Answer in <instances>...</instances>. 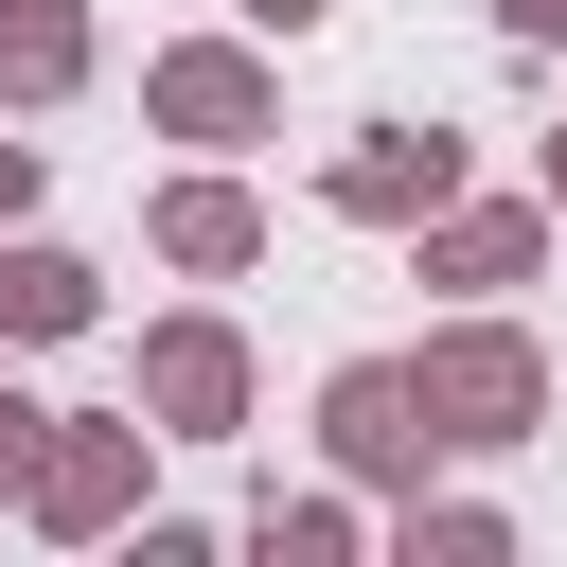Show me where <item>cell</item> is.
Segmentation results:
<instances>
[{
	"label": "cell",
	"mask_w": 567,
	"mask_h": 567,
	"mask_svg": "<svg viewBox=\"0 0 567 567\" xmlns=\"http://www.w3.org/2000/svg\"><path fill=\"white\" fill-rule=\"evenodd\" d=\"M142 478H159V425H142V408H53L18 514H35L53 549H106V532H142Z\"/></svg>",
	"instance_id": "cell-1"
},
{
	"label": "cell",
	"mask_w": 567,
	"mask_h": 567,
	"mask_svg": "<svg viewBox=\"0 0 567 567\" xmlns=\"http://www.w3.org/2000/svg\"><path fill=\"white\" fill-rule=\"evenodd\" d=\"M408 390H425V425H443V443H478V461L549 425V354H532V319H496V301H478V319H443V337L408 354Z\"/></svg>",
	"instance_id": "cell-2"
},
{
	"label": "cell",
	"mask_w": 567,
	"mask_h": 567,
	"mask_svg": "<svg viewBox=\"0 0 567 567\" xmlns=\"http://www.w3.org/2000/svg\"><path fill=\"white\" fill-rule=\"evenodd\" d=\"M142 124H159V142H213V159L266 142V124H284L266 35H159V53H142Z\"/></svg>",
	"instance_id": "cell-3"
},
{
	"label": "cell",
	"mask_w": 567,
	"mask_h": 567,
	"mask_svg": "<svg viewBox=\"0 0 567 567\" xmlns=\"http://www.w3.org/2000/svg\"><path fill=\"white\" fill-rule=\"evenodd\" d=\"M319 443H337V478H372V496H425V461H443L408 354H337V372H319Z\"/></svg>",
	"instance_id": "cell-4"
},
{
	"label": "cell",
	"mask_w": 567,
	"mask_h": 567,
	"mask_svg": "<svg viewBox=\"0 0 567 567\" xmlns=\"http://www.w3.org/2000/svg\"><path fill=\"white\" fill-rule=\"evenodd\" d=\"M142 425L159 443H230L248 425V337L195 301V319H142Z\"/></svg>",
	"instance_id": "cell-5"
},
{
	"label": "cell",
	"mask_w": 567,
	"mask_h": 567,
	"mask_svg": "<svg viewBox=\"0 0 567 567\" xmlns=\"http://www.w3.org/2000/svg\"><path fill=\"white\" fill-rule=\"evenodd\" d=\"M443 195H461V142L443 124H354L337 177H319V213H354V230H425Z\"/></svg>",
	"instance_id": "cell-6"
},
{
	"label": "cell",
	"mask_w": 567,
	"mask_h": 567,
	"mask_svg": "<svg viewBox=\"0 0 567 567\" xmlns=\"http://www.w3.org/2000/svg\"><path fill=\"white\" fill-rule=\"evenodd\" d=\"M142 248H159L177 284H248V266H266V195H248L230 159H195V177L142 195Z\"/></svg>",
	"instance_id": "cell-7"
},
{
	"label": "cell",
	"mask_w": 567,
	"mask_h": 567,
	"mask_svg": "<svg viewBox=\"0 0 567 567\" xmlns=\"http://www.w3.org/2000/svg\"><path fill=\"white\" fill-rule=\"evenodd\" d=\"M408 248H425V284H461V301H514V284L549 266V195H443Z\"/></svg>",
	"instance_id": "cell-8"
},
{
	"label": "cell",
	"mask_w": 567,
	"mask_h": 567,
	"mask_svg": "<svg viewBox=\"0 0 567 567\" xmlns=\"http://www.w3.org/2000/svg\"><path fill=\"white\" fill-rule=\"evenodd\" d=\"M89 319H106V284H89L71 248L0 230V354H53V337H89Z\"/></svg>",
	"instance_id": "cell-9"
},
{
	"label": "cell",
	"mask_w": 567,
	"mask_h": 567,
	"mask_svg": "<svg viewBox=\"0 0 567 567\" xmlns=\"http://www.w3.org/2000/svg\"><path fill=\"white\" fill-rule=\"evenodd\" d=\"M89 0H0V106H71L89 89Z\"/></svg>",
	"instance_id": "cell-10"
},
{
	"label": "cell",
	"mask_w": 567,
	"mask_h": 567,
	"mask_svg": "<svg viewBox=\"0 0 567 567\" xmlns=\"http://www.w3.org/2000/svg\"><path fill=\"white\" fill-rule=\"evenodd\" d=\"M248 549H266V567H354V549H372V514H354V496H284V478H266V496H248Z\"/></svg>",
	"instance_id": "cell-11"
},
{
	"label": "cell",
	"mask_w": 567,
	"mask_h": 567,
	"mask_svg": "<svg viewBox=\"0 0 567 567\" xmlns=\"http://www.w3.org/2000/svg\"><path fill=\"white\" fill-rule=\"evenodd\" d=\"M496 549H514L496 496H408V567H496Z\"/></svg>",
	"instance_id": "cell-12"
},
{
	"label": "cell",
	"mask_w": 567,
	"mask_h": 567,
	"mask_svg": "<svg viewBox=\"0 0 567 567\" xmlns=\"http://www.w3.org/2000/svg\"><path fill=\"white\" fill-rule=\"evenodd\" d=\"M35 425H53V408H35V390H0V514H18V478H35Z\"/></svg>",
	"instance_id": "cell-13"
},
{
	"label": "cell",
	"mask_w": 567,
	"mask_h": 567,
	"mask_svg": "<svg viewBox=\"0 0 567 567\" xmlns=\"http://www.w3.org/2000/svg\"><path fill=\"white\" fill-rule=\"evenodd\" d=\"M230 18H248V35H284V53H301V35H319V18H337V0H230Z\"/></svg>",
	"instance_id": "cell-14"
},
{
	"label": "cell",
	"mask_w": 567,
	"mask_h": 567,
	"mask_svg": "<svg viewBox=\"0 0 567 567\" xmlns=\"http://www.w3.org/2000/svg\"><path fill=\"white\" fill-rule=\"evenodd\" d=\"M496 35L514 53H567V0H496Z\"/></svg>",
	"instance_id": "cell-15"
},
{
	"label": "cell",
	"mask_w": 567,
	"mask_h": 567,
	"mask_svg": "<svg viewBox=\"0 0 567 567\" xmlns=\"http://www.w3.org/2000/svg\"><path fill=\"white\" fill-rule=\"evenodd\" d=\"M35 177H53V159H35V142H0V230L35 213Z\"/></svg>",
	"instance_id": "cell-16"
},
{
	"label": "cell",
	"mask_w": 567,
	"mask_h": 567,
	"mask_svg": "<svg viewBox=\"0 0 567 567\" xmlns=\"http://www.w3.org/2000/svg\"><path fill=\"white\" fill-rule=\"evenodd\" d=\"M532 195H549V213H567V124H549V142H532Z\"/></svg>",
	"instance_id": "cell-17"
}]
</instances>
